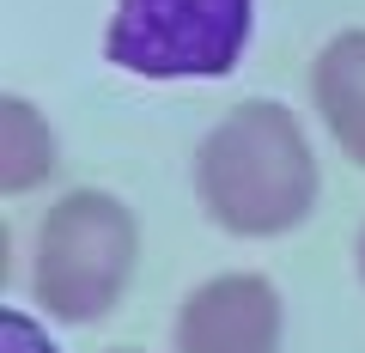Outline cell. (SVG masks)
Masks as SVG:
<instances>
[{
	"instance_id": "6da1fadb",
	"label": "cell",
	"mask_w": 365,
	"mask_h": 353,
	"mask_svg": "<svg viewBox=\"0 0 365 353\" xmlns=\"http://www.w3.org/2000/svg\"><path fill=\"white\" fill-rule=\"evenodd\" d=\"M195 183L207 213L237 237H280L317 201V158L292 110L250 98L201 140Z\"/></svg>"
},
{
	"instance_id": "7a4b0ae2",
	"label": "cell",
	"mask_w": 365,
	"mask_h": 353,
	"mask_svg": "<svg viewBox=\"0 0 365 353\" xmlns=\"http://www.w3.org/2000/svg\"><path fill=\"white\" fill-rule=\"evenodd\" d=\"M134 275V213L116 195L73 189L37 232V299L61 323H98Z\"/></svg>"
},
{
	"instance_id": "3957f363",
	"label": "cell",
	"mask_w": 365,
	"mask_h": 353,
	"mask_svg": "<svg viewBox=\"0 0 365 353\" xmlns=\"http://www.w3.org/2000/svg\"><path fill=\"white\" fill-rule=\"evenodd\" d=\"M256 0H116L104 55L140 79H220L237 67Z\"/></svg>"
},
{
	"instance_id": "277c9868",
	"label": "cell",
	"mask_w": 365,
	"mask_h": 353,
	"mask_svg": "<svg viewBox=\"0 0 365 353\" xmlns=\"http://www.w3.org/2000/svg\"><path fill=\"white\" fill-rule=\"evenodd\" d=\"M280 347V292L262 275H220L182 299L177 353H274Z\"/></svg>"
},
{
	"instance_id": "5b68a950",
	"label": "cell",
	"mask_w": 365,
	"mask_h": 353,
	"mask_svg": "<svg viewBox=\"0 0 365 353\" xmlns=\"http://www.w3.org/2000/svg\"><path fill=\"white\" fill-rule=\"evenodd\" d=\"M311 92H317L329 134L341 140V153L353 165H365V31H347L317 55Z\"/></svg>"
},
{
	"instance_id": "8992f818",
	"label": "cell",
	"mask_w": 365,
	"mask_h": 353,
	"mask_svg": "<svg viewBox=\"0 0 365 353\" xmlns=\"http://www.w3.org/2000/svg\"><path fill=\"white\" fill-rule=\"evenodd\" d=\"M49 170H55V134L37 122L25 98H6L0 104V189L19 195V189L43 183Z\"/></svg>"
},
{
	"instance_id": "52a82bcc",
	"label": "cell",
	"mask_w": 365,
	"mask_h": 353,
	"mask_svg": "<svg viewBox=\"0 0 365 353\" xmlns=\"http://www.w3.org/2000/svg\"><path fill=\"white\" fill-rule=\"evenodd\" d=\"M0 353H55V341L43 335L25 311H6L0 317Z\"/></svg>"
},
{
	"instance_id": "ba28073f",
	"label": "cell",
	"mask_w": 365,
	"mask_h": 353,
	"mask_svg": "<svg viewBox=\"0 0 365 353\" xmlns=\"http://www.w3.org/2000/svg\"><path fill=\"white\" fill-rule=\"evenodd\" d=\"M359 275H365V232H359Z\"/></svg>"
}]
</instances>
